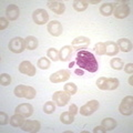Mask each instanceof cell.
Returning a JSON list of instances; mask_svg holds the SVG:
<instances>
[{"mask_svg":"<svg viewBox=\"0 0 133 133\" xmlns=\"http://www.w3.org/2000/svg\"><path fill=\"white\" fill-rule=\"evenodd\" d=\"M11 83V77L7 73H2L0 76V84L3 85V87H7Z\"/></svg>","mask_w":133,"mask_h":133,"instance_id":"cell-33","label":"cell"},{"mask_svg":"<svg viewBox=\"0 0 133 133\" xmlns=\"http://www.w3.org/2000/svg\"><path fill=\"white\" fill-rule=\"evenodd\" d=\"M8 27V19H6L5 17L0 18V30H5Z\"/></svg>","mask_w":133,"mask_h":133,"instance_id":"cell-35","label":"cell"},{"mask_svg":"<svg viewBox=\"0 0 133 133\" xmlns=\"http://www.w3.org/2000/svg\"><path fill=\"white\" fill-rule=\"evenodd\" d=\"M15 112L18 114L23 115L24 118H28V116H31L33 114V107L31 104H29V103H22V104H19L16 108Z\"/></svg>","mask_w":133,"mask_h":133,"instance_id":"cell-14","label":"cell"},{"mask_svg":"<svg viewBox=\"0 0 133 133\" xmlns=\"http://www.w3.org/2000/svg\"><path fill=\"white\" fill-rule=\"evenodd\" d=\"M94 51L98 56H103L105 55V48H104V42H98L94 47Z\"/></svg>","mask_w":133,"mask_h":133,"instance_id":"cell-32","label":"cell"},{"mask_svg":"<svg viewBox=\"0 0 133 133\" xmlns=\"http://www.w3.org/2000/svg\"><path fill=\"white\" fill-rule=\"evenodd\" d=\"M123 68H124V71H125L128 74H132V72H133V64L132 63H128V64L124 65Z\"/></svg>","mask_w":133,"mask_h":133,"instance_id":"cell-36","label":"cell"},{"mask_svg":"<svg viewBox=\"0 0 133 133\" xmlns=\"http://www.w3.org/2000/svg\"><path fill=\"white\" fill-rule=\"evenodd\" d=\"M38 66H39V69L41 70H47L50 68V60L48 59V58H45V57H41L40 59L38 60Z\"/></svg>","mask_w":133,"mask_h":133,"instance_id":"cell-29","label":"cell"},{"mask_svg":"<svg viewBox=\"0 0 133 133\" xmlns=\"http://www.w3.org/2000/svg\"><path fill=\"white\" fill-rule=\"evenodd\" d=\"M90 44V39L87 38V37H77L76 39L72 40V48L74 49H83L89 47Z\"/></svg>","mask_w":133,"mask_h":133,"instance_id":"cell-17","label":"cell"},{"mask_svg":"<svg viewBox=\"0 0 133 133\" xmlns=\"http://www.w3.org/2000/svg\"><path fill=\"white\" fill-rule=\"evenodd\" d=\"M74 64H76V61H72V62H71V63H70V64H69V68H72V66H73Z\"/></svg>","mask_w":133,"mask_h":133,"instance_id":"cell-42","label":"cell"},{"mask_svg":"<svg viewBox=\"0 0 133 133\" xmlns=\"http://www.w3.org/2000/svg\"><path fill=\"white\" fill-rule=\"evenodd\" d=\"M52 100L58 107H64L70 101V94L66 93L65 91H57L52 95Z\"/></svg>","mask_w":133,"mask_h":133,"instance_id":"cell-7","label":"cell"},{"mask_svg":"<svg viewBox=\"0 0 133 133\" xmlns=\"http://www.w3.org/2000/svg\"><path fill=\"white\" fill-rule=\"evenodd\" d=\"M55 111H56V104H55V102L48 101V102L44 103V105H43V112H44V113L51 114Z\"/></svg>","mask_w":133,"mask_h":133,"instance_id":"cell-30","label":"cell"},{"mask_svg":"<svg viewBox=\"0 0 133 133\" xmlns=\"http://www.w3.org/2000/svg\"><path fill=\"white\" fill-rule=\"evenodd\" d=\"M47 56L50 60L52 61H58L59 60V51L55 48H50L47 51Z\"/></svg>","mask_w":133,"mask_h":133,"instance_id":"cell-31","label":"cell"},{"mask_svg":"<svg viewBox=\"0 0 133 133\" xmlns=\"http://www.w3.org/2000/svg\"><path fill=\"white\" fill-rule=\"evenodd\" d=\"M99 107L100 105H99V102L97 101V100H92V101L87 102L84 105H82L81 109L79 110V112L84 116H89L91 114H93L94 112L99 109Z\"/></svg>","mask_w":133,"mask_h":133,"instance_id":"cell-8","label":"cell"},{"mask_svg":"<svg viewBox=\"0 0 133 133\" xmlns=\"http://www.w3.org/2000/svg\"><path fill=\"white\" fill-rule=\"evenodd\" d=\"M119 111L123 115H131L133 113V97L132 95H128V97L123 98L121 103H120Z\"/></svg>","mask_w":133,"mask_h":133,"instance_id":"cell-5","label":"cell"},{"mask_svg":"<svg viewBox=\"0 0 133 133\" xmlns=\"http://www.w3.org/2000/svg\"><path fill=\"white\" fill-rule=\"evenodd\" d=\"M24 42H26V48L28 50H35L38 48V39L33 36H28L26 39H24Z\"/></svg>","mask_w":133,"mask_h":133,"instance_id":"cell-23","label":"cell"},{"mask_svg":"<svg viewBox=\"0 0 133 133\" xmlns=\"http://www.w3.org/2000/svg\"><path fill=\"white\" fill-rule=\"evenodd\" d=\"M47 30L49 31V33L51 36L59 37V36H61L62 30H63V29H62V24L59 21H57V20H52V21H50L48 23Z\"/></svg>","mask_w":133,"mask_h":133,"instance_id":"cell-11","label":"cell"},{"mask_svg":"<svg viewBox=\"0 0 133 133\" xmlns=\"http://www.w3.org/2000/svg\"><path fill=\"white\" fill-rule=\"evenodd\" d=\"M14 93L16 97L18 98H24V99H28V100H31L36 97V90L32 88V87H29V85H24V84H20V85H17L15 88Z\"/></svg>","mask_w":133,"mask_h":133,"instance_id":"cell-3","label":"cell"},{"mask_svg":"<svg viewBox=\"0 0 133 133\" xmlns=\"http://www.w3.org/2000/svg\"><path fill=\"white\" fill-rule=\"evenodd\" d=\"M95 84H97V87L100 90L112 91V90L118 89L120 82H119V80L116 78H104V77H101V78H99L97 80Z\"/></svg>","mask_w":133,"mask_h":133,"instance_id":"cell-2","label":"cell"},{"mask_svg":"<svg viewBox=\"0 0 133 133\" xmlns=\"http://www.w3.org/2000/svg\"><path fill=\"white\" fill-rule=\"evenodd\" d=\"M72 52H73V48L72 45H64L59 50V60L61 61H68L70 58L72 56Z\"/></svg>","mask_w":133,"mask_h":133,"instance_id":"cell-18","label":"cell"},{"mask_svg":"<svg viewBox=\"0 0 133 133\" xmlns=\"http://www.w3.org/2000/svg\"><path fill=\"white\" fill-rule=\"evenodd\" d=\"M9 121L10 120H9V118H8V114L5 113L3 111L0 112V124H1V125H6Z\"/></svg>","mask_w":133,"mask_h":133,"instance_id":"cell-34","label":"cell"},{"mask_svg":"<svg viewBox=\"0 0 133 133\" xmlns=\"http://www.w3.org/2000/svg\"><path fill=\"white\" fill-rule=\"evenodd\" d=\"M127 3L128 1H118L113 3L114 6L113 15L116 19H124L130 15V8H129Z\"/></svg>","mask_w":133,"mask_h":133,"instance_id":"cell-4","label":"cell"},{"mask_svg":"<svg viewBox=\"0 0 133 133\" xmlns=\"http://www.w3.org/2000/svg\"><path fill=\"white\" fill-rule=\"evenodd\" d=\"M73 9L76 11H79V12H82L84 11L87 8H88V1H82V0H77V1L73 2Z\"/></svg>","mask_w":133,"mask_h":133,"instance_id":"cell-26","label":"cell"},{"mask_svg":"<svg viewBox=\"0 0 133 133\" xmlns=\"http://www.w3.org/2000/svg\"><path fill=\"white\" fill-rule=\"evenodd\" d=\"M113 10H114L113 3H103V5L100 7V14L104 17L111 16L113 14Z\"/></svg>","mask_w":133,"mask_h":133,"instance_id":"cell-24","label":"cell"},{"mask_svg":"<svg viewBox=\"0 0 133 133\" xmlns=\"http://www.w3.org/2000/svg\"><path fill=\"white\" fill-rule=\"evenodd\" d=\"M70 71L69 70H59L50 76V81L52 83H60V82H65L70 78Z\"/></svg>","mask_w":133,"mask_h":133,"instance_id":"cell-10","label":"cell"},{"mask_svg":"<svg viewBox=\"0 0 133 133\" xmlns=\"http://www.w3.org/2000/svg\"><path fill=\"white\" fill-rule=\"evenodd\" d=\"M24 116L21 115V114H18V113H16L15 115H12L11 116V119H10V124L12 127H15V128H21L22 127V124L24 123Z\"/></svg>","mask_w":133,"mask_h":133,"instance_id":"cell-21","label":"cell"},{"mask_svg":"<svg viewBox=\"0 0 133 133\" xmlns=\"http://www.w3.org/2000/svg\"><path fill=\"white\" fill-rule=\"evenodd\" d=\"M76 74H78V76H83V74H84V71H83L82 69H76Z\"/></svg>","mask_w":133,"mask_h":133,"instance_id":"cell-39","label":"cell"},{"mask_svg":"<svg viewBox=\"0 0 133 133\" xmlns=\"http://www.w3.org/2000/svg\"><path fill=\"white\" fill-rule=\"evenodd\" d=\"M104 48H105V55L109 57H113L115 55H118V52L120 51L118 45L113 41H107L104 42Z\"/></svg>","mask_w":133,"mask_h":133,"instance_id":"cell-20","label":"cell"},{"mask_svg":"<svg viewBox=\"0 0 133 133\" xmlns=\"http://www.w3.org/2000/svg\"><path fill=\"white\" fill-rule=\"evenodd\" d=\"M110 65H111V68L114 70H121L124 66V62L122 59H120V58H113V59H111V61H110Z\"/></svg>","mask_w":133,"mask_h":133,"instance_id":"cell-27","label":"cell"},{"mask_svg":"<svg viewBox=\"0 0 133 133\" xmlns=\"http://www.w3.org/2000/svg\"><path fill=\"white\" fill-rule=\"evenodd\" d=\"M19 15H20V10L18 6L16 5H9L7 7L6 9V16H7V19L8 20H11V21H14V20H17L19 18Z\"/></svg>","mask_w":133,"mask_h":133,"instance_id":"cell-16","label":"cell"},{"mask_svg":"<svg viewBox=\"0 0 133 133\" xmlns=\"http://www.w3.org/2000/svg\"><path fill=\"white\" fill-rule=\"evenodd\" d=\"M8 48L11 52L14 53H21L24 49H26V42H24V39L20 38V37H15L10 40L9 44H8Z\"/></svg>","mask_w":133,"mask_h":133,"instance_id":"cell-6","label":"cell"},{"mask_svg":"<svg viewBox=\"0 0 133 133\" xmlns=\"http://www.w3.org/2000/svg\"><path fill=\"white\" fill-rule=\"evenodd\" d=\"M47 6L52 12H55L56 15H62L65 11V6L63 2L61 1H48Z\"/></svg>","mask_w":133,"mask_h":133,"instance_id":"cell-15","label":"cell"},{"mask_svg":"<svg viewBox=\"0 0 133 133\" xmlns=\"http://www.w3.org/2000/svg\"><path fill=\"white\" fill-rule=\"evenodd\" d=\"M116 45H118L119 50H121L122 52H130L132 50V42L130 39L128 38H121L116 41Z\"/></svg>","mask_w":133,"mask_h":133,"instance_id":"cell-19","label":"cell"},{"mask_svg":"<svg viewBox=\"0 0 133 133\" xmlns=\"http://www.w3.org/2000/svg\"><path fill=\"white\" fill-rule=\"evenodd\" d=\"M19 71L26 76L33 77L36 74V68L30 61H22L19 65Z\"/></svg>","mask_w":133,"mask_h":133,"instance_id":"cell-12","label":"cell"},{"mask_svg":"<svg viewBox=\"0 0 133 133\" xmlns=\"http://www.w3.org/2000/svg\"><path fill=\"white\" fill-rule=\"evenodd\" d=\"M76 63L80 69L87 70L91 73L97 72L99 69V63L92 52L80 50L76 58Z\"/></svg>","mask_w":133,"mask_h":133,"instance_id":"cell-1","label":"cell"},{"mask_svg":"<svg viewBox=\"0 0 133 133\" xmlns=\"http://www.w3.org/2000/svg\"><path fill=\"white\" fill-rule=\"evenodd\" d=\"M63 90L65 91L66 93H69L70 95H72V94H76L77 93L78 87H77V84H74V83L69 82V83H66V84H64Z\"/></svg>","mask_w":133,"mask_h":133,"instance_id":"cell-28","label":"cell"},{"mask_svg":"<svg viewBox=\"0 0 133 133\" xmlns=\"http://www.w3.org/2000/svg\"><path fill=\"white\" fill-rule=\"evenodd\" d=\"M32 20L37 24H44L49 21V14L44 9H37L32 14Z\"/></svg>","mask_w":133,"mask_h":133,"instance_id":"cell-9","label":"cell"},{"mask_svg":"<svg viewBox=\"0 0 133 133\" xmlns=\"http://www.w3.org/2000/svg\"><path fill=\"white\" fill-rule=\"evenodd\" d=\"M100 2V0H90V1H88V3H93V5H95V3H99Z\"/></svg>","mask_w":133,"mask_h":133,"instance_id":"cell-40","label":"cell"},{"mask_svg":"<svg viewBox=\"0 0 133 133\" xmlns=\"http://www.w3.org/2000/svg\"><path fill=\"white\" fill-rule=\"evenodd\" d=\"M41 129V124L39 121H24V123L22 124L21 127V130L24 132H31V133H36V132H39Z\"/></svg>","mask_w":133,"mask_h":133,"instance_id":"cell-13","label":"cell"},{"mask_svg":"<svg viewBox=\"0 0 133 133\" xmlns=\"http://www.w3.org/2000/svg\"><path fill=\"white\" fill-rule=\"evenodd\" d=\"M69 112L70 113H72L73 115H76L78 112H79V109H78V107L76 105V104H71L69 107Z\"/></svg>","mask_w":133,"mask_h":133,"instance_id":"cell-37","label":"cell"},{"mask_svg":"<svg viewBox=\"0 0 133 133\" xmlns=\"http://www.w3.org/2000/svg\"><path fill=\"white\" fill-rule=\"evenodd\" d=\"M74 116L72 113H70V112H62L60 114V121L63 123V124H71L73 121H74Z\"/></svg>","mask_w":133,"mask_h":133,"instance_id":"cell-25","label":"cell"},{"mask_svg":"<svg viewBox=\"0 0 133 133\" xmlns=\"http://www.w3.org/2000/svg\"><path fill=\"white\" fill-rule=\"evenodd\" d=\"M101 125L105 129V131H112V130H114V129L116 128L118 123H116V121H115L114 119H112V118H105V119L102 120Z\"/></svg>","mask_w":133,"mask_h":133,"instance_id":"cell-22","label":"cell"},{"mask_svg":"<svg viewBox=\"0 0 133 133\" xmlns=\"http://www.w3.org/2000/svg\"><path fill=\"white\" fill-rule=\"evenodd\" d=\"M93 132H94V133H104V132H107V131H105V129L103 128L102 125H100V127L94 128V129H93Z\"/></svg>","mask_w":133,"mask_h":133,"instance_id":"cell-38","label":"cell"},{"mask_svg":"<svg viewBox=\"0 0 133 133\" xmlns=\"http://www.w3.org/2000/svg\"><path fill=\"white\" fill-rule=\"evenodd\" d=\"M129 84H130V85H133V78H132V77L129 78Z\"/></svg>","mask_w":133,"mask_h":133,"instance_id":"cell-41","label":"cell"}]
</instances>
